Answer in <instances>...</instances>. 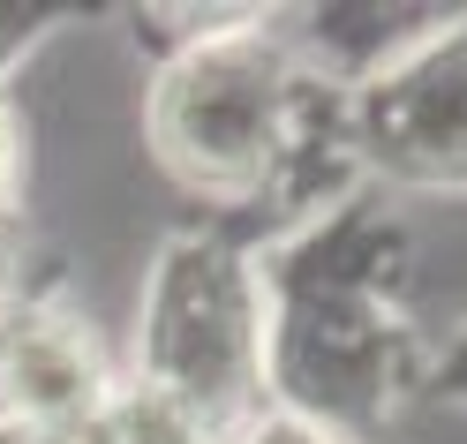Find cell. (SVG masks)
I'll list each match as a JSON object with an SVG mask.
<instances>
[{
    "label": "cell",
    "mask_w": 467,
    "mask_h": 444,
    "mask_svg": "<svg viewBox=\"0 0 467 444\" xmlns=\"http://www.w3.org/2000/svg\"><path fill=\"white\" fill-rule=\"evenodd\" d=\"M143 143L189 203L234 233L265 226V242L362 189L347 151V76L279 8H189L182 31H159Z\"/></svg>",
    "instance_id": "1"
},
{
    "label": "cell",
    "mask_w": 467,
    "mask_h": 444,
    "mask_svg": "<svg viewBox=\"0 0 467 444\" xmlns=\"http://www.w3.org/2000/svg\"><path fill=\"white\" fill-rule=\"evenodd\" d=\"M265 256V384L272 414L392 444L400 414L430 392V339L415 316V242L392 196L347 189Z\"/></svg>",
    "instance_id": "2"
},
{
    "label": "cell",
    "mask_w": 467,
    "mask_h": 444,
    "mask_svg": "<svg viewBox=\"0 0 467 444\" xmlns=\"http://www.w3.org/2000/svg\"><path fill=\"white\" fill-rule=\"evenodd\" d=\"M143 392H159L234 444L272 414L265 384V256L219 219L173 226L136 294V339L121 362Z\"/></svg>",
    "instance_id": "3"
},
{
    "label": "cell",
    "mask_w": 467,
    "mask_h": 444,
    "mask_svg": "<svg viewBox=\"0 0 467 444\" xmlns=\"http://www.w3.org/2000/svg\"><path fill=\"white\" fill-rule=\"evenodd\" d=\"M347 151L377 196H467V8L415 23L347 83Z\"/></svg>",
    "instance_id": "4"
},
{
    "label": "cell",
    "mask_w": 467,
    "mask_h": 444,
    "mask_svg": "<svg viewBox=\"0 0 467 444\" xmlns=\"http://www.w3.org/2000/svg\"><path fill=\"white\" fill-rule=\"evenodd\" d=\"M129 369L113 362L99 324L61 302L46 279L0 302V414L23 429H76L113 399Z\"/></svg>",
    "instance_id": "5"
},
{
    "label": "cell",
    "mask_w": 467,
    "mask_h": 444,
    "mask_svg": "<svg viewBox=\"0 0 467 444\" xmlns=\"http://www.w3.org/2000/svg\"><path fill=\"white\" fill-rule=\"evenodd\" d=\"M23 196H31V121L0 76V233H23Z\"/></svg>",
    "instance_id": "6"
},
{
    "label": "cell",
    "mask_w": 467,
    "mask_h": 444,
    "mask_svg": "<svg viewBox=\"0 0 467 444\" xmlns=\"http://www.w3.org/2000/svg\"><path fill=\"white\" fill-rule=\"evenodd\" d=\"M422 399H437V407H452V414H467V324L430 354V392Z\"/></svg>",
    "instance_id": "7"
},
{
    "label": "cell",
    "mask_w": 467,
    "mask_h": 444,
    "mask_svg": "<svg viewBox=\"0 0 467 444\" xmlns=\"http://www.w3.org/2000/svg\"><path fill=\"white\" fill-rule=\"evenodd\" d=\"M234 444H347V437H325V429L295 422V414H265V422H249Z\"/></svg>",
    "instance_id": "8"
},
{
    "label": "cell",
    "mask_w": 467,
    "mask_h": 444,
    "mask_svg": "<svg viewBox=\"0 0 467 444\" xmlns=\"http://www.w3.org/2000/svg\"><path fill=\"white\" fill-rule=\"evenodd\" d=\"M0 444H53L46 429H23V422H8V414H0Z\"/></svg>",
    "instance_id": "9"
}]
</instances>
